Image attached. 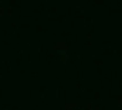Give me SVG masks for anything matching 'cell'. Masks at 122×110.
<instances>
[]
</instances>
